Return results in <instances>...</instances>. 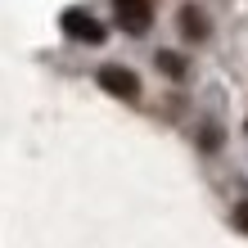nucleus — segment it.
Returning <instances> with one entry per match:
<instances>
[{
    "mask_svg": "<svg viewBox=\"0 0 248 248\" xmlns=\"http://www.w3.org/2000/svg\"><path fill=\"white\" fill-rule=\"evenodd\" d=\"M158 68H163V72H171V77H181V72H185V63L176 59V54H167V50L158 54Z\"/></svg>",
    "mask_w": 248,
    "mask_h": 248,
    "instance_id": "nucleus-5",
    "label": "nucleus"
},
{
    "mask_svg": "<svg viewBox=\"0 0 248 248\" xmlns=\"http://www.w3.org/2000/svg\"><path fill=\"white\" fill-rule=\"evenodd\" d=\"M63 32L72 41H86V46H99V41H104V27H99L86 9H68L63 14Z\"/></svg>",
    "mask_w": 248,
    "mask_h": 248,
    "instance_id": "nucleus-3",
    "label": "nucleus"
},
{
    "mask_svg": "<svg viewBox=\"0 0 248 248\" xmlns=\"http://www.w3.org/2000/svg\"><path fill=\"white\" fill-rule=\"evenodd\" d=\"M99 86H104L108 95H118V99H136L140 95V77L131 68H118V63L99 68Z\"/></svg>",
    "mask_w": 248,
    "mask_h": 248,
    "instance_id": "nucleus-2",
    "label": "nucleus"
},
{
    "mask_svg": "<svg viewBox=\"0 0 248 248\" xmlns=\"http://www.w3.org/2000/svg\"><path fill=\"white\" fill-rule=\"evenodd\" d=\"M181 36H185V41H203V36H208V18H203L194 5L181 9Z\"/></svg>",
    "mask_w": 248,
    "mask_h": 248,
    "instance_id": "nucleus-4",
    "label": "nucleus"
},
{
    "mask_svg": "<svg viewBox=\"0 0 248 248\" xmlns=\"http://www.w3.org/2000/svg\"><path fill=\"white\" fill-rule=\"evenodd\" d=\"M113 14H118V27L122 32H149V23H154V5L149 0H113Z\"/></svg>",
    "mask_w": 248,
    "mask_h": 248,
    "instance_id": "nucleus-1",
    "label": "nucleus"
},
{
    "mask_svg": "<svg viewBox=\"0 0 248 248\" xmlns=\"http://www.w3.org/2000/svg\"><path fill=\"white\" fill-rule=\"evenodd\" d=\"M235 226H239V230H244V235H248V199H244V203H239V208H235Z\"/></svg>",
    "mask_w": 248,
    "mask_h": 248,
    "instance_id": "nucleus-6",
    "label": "nucleus"
}]
</instances>
